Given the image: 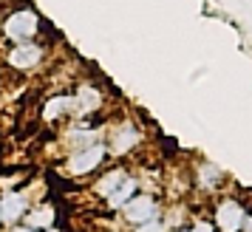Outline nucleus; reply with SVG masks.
<instances>
[{
	"instance_id": "1",
	"label": "nucleus",
	"mask_w": 252,
	"mask_h": 232,
	"mask_svg": "<svg viewBox=\"0 0 252 232\" xmlns=\"http://www.w3.org/2000/svg\"><path fill=\"white\" fill-rule=\"evenodd\" d=\"M40 31V14L34 9H17L3 20V34L12 43H29Z\"/></svg>"
},
{
	"instance_id": "2",
	"label": "nucleus",
	"mask_w": 252,
	"mask_h": 232,
	"mask_svg": "<svg viewBox=\"0 0 252 232\" xmlns=\"http://www.w3.org/2000/svg\"><path fill=\"white\" fill-rule=\"evenodd\" d=\"M105 145H88V147H80L77 153H71L68 159V173L71 175H85L96 170L99 164L105 162Z\"/></svg>"
},
{
	"instance_id": "3",
	"label": "nucleus",
	"mask_w": 252,
	"mask_h": 232,
	"mask_svg": "<svg viewBox=\"0 0 252 232\" xmlns=\"http://www.w3.org/2000/svg\"><path fill=\"white\" fill-rule=\"evenodd\" d=\"M43 59V46L40 43H14V48L9 51V65L17 71H32L40 65Z\"/></svg>"
},
{
	"instance_id": "4",
	"label": "nucleus",
	"mask_w": 252,
	"mask_h": 232,
	"mask_svg": "<svg viewBox=\"0 0 252 232\" xmlns=\"http://www.w3.org/2000/svg\"><path fill=\"white\" fill-rule=\"evenodd\" d=\"M244 207H241L238 201H232V198H227V201H221L216 209V224L221 232H238L244 230Z\"/></svg>"
},
{
	"instance_id": "5",
	"label": "nucleus",
	"mask_w": 252,
	"mask_h": 232,
	"mask_svg": "<svg viewBox=\"0 0 252 232\" xmlns=\"http://www.w3.org/2000/svg\"><path fill=\"white\" fill-rule=\"evenodd\" d=\"M156 212H159V207H156V201L148 196H133L130 201L125 204V218L133 221V224H145V221L156 218Z\"/></svg>"
},
{
	"instance_id": "6",
	"label": "nucleus",
	"mask_w": 252,
	"mask_h": 232,
	"mask_svg": "<svg viewBox=\"0 0 252 232\" xmlns=\"http://www.w3.org/2000/svg\"><path fill=\"white\" fill-rule=\"evenodd\" d=\"M26 207H29V201H26L23 193H9V196L0 201V215H3L6 224H14V221H20Z\"/></svg>"
},
{
	"instance_id": "7",
	"label": "nucleus",
	"mask_w": 252,
	"mask_h": 232,
	"mask_svg": "<svg viewBox=\"0 0 252 232\" xmlns=\"http://www.w3.org/2000/svg\"><path fill=\"white\" fill-rule=\"evenodd\" d=\"M139 142V130L133 125H122V128L114 130V139H111V150L116 156H122V153L133 150V145Z\"/></svg>"
},
{
	"instance_id": "8",
	"label": "nucleus",
	"mask_w": 252,
	"mask_h": 232,
	"mask_svg": "<svg viewBox=\"0 0 252 232\" xmlns=\"http://www.w3.org/2000/svg\"><path fill=\"white\" fill-rule=\"evenodd\" d=\"M99 102H102L99 91L91 88V85H82L74 96V111L77 114H94V111H99Z\"/></svg>"
},
{
	"instance_id": "9",
	"label": "nucleus",
	"mask_w": 252,
	"mask_h": 232,
	"mask_svg": "<svg viewBox=\"0 0 252 232\" xmlns=\"http://www.w3.org/2000/svg\"><path fill=\"white\" fill-rule=\"evenodd\" d=\"M68 111H74V96H65V93H60L54 99H48L46 108H43V119L46 122H54L60 116H65Z\"/></svg>"
},
{
	"instance_id": "10",
	"label": "nucleus",
	"mask_w": 252,
	"mask_h": 232,
	"mask_svg": "<svg viewBox=\"0 0 252 232\" xmlns=\"http://www.w3.org/2000/svg\"><path fill=\"white\" fill-rule=\"evenodd\" d=\"M133 196H136V178H130V175H127L125 181H122V184H119L114 193L108 196V204L119 209V207H125V204H127Z\"/></svg>"
},
{
	"instance_id": "11",
	"label": "nucleus",
	"mask_w": 252,
	"mask_h": 232,
	"mask_svg": "<svg viewBox=\"0 0 252 232\" xmlns=\"http://www.w3.org/2000/svg\"><path fill=\"white\" fill-rule=\"evenodd\" d=\"M26 224H29V230H48V227L54 224V209H51V207L34 209V212H29Z\"/></svg>"
},
{
	"instance_id": "12",
	"label": "nucleus",
	"mask_w": 252,
	"mask_h": 232,
	"mask_svg": "<svg viewBox=\"0 0 252 232\" xmlns=\"http://www.w3.org/2000/svg\"><path fill=\"white\" fill-rule=\"evenodd\" d=\"M127 178V173L125 170H111V173L108 175H102V181H99V184H96V193H99V196H111V193H114L116 187L122 184V181H125Z\"/></svg>"
},
{
	"instance_id": "13",
	"label": "nucleus",
	"mask_w": 252,
	"mask_h": 232,
	"mask_svg": "<svg viewBox=\"0 0 252 232\" xmlns=\"http://www.w3.org/2000/svg\"><path fill=\"white\" fill-rule=\"evenodd\" d=\"M198 181H201V187L213 190V187L221 184V170L213 167V164H204V167H201V173H198Z\"/></svg>"
},
{
	"instance_id": "14",
	"label": "nucleus",
	"mask_w": 252,
	"mask_h": 232,
	"mask_svg": "<svg viewBox=\"0 0 252 232\" xmlns=\"http://www.w3.org/2000/svg\"><path fill=\"white\" fill-rule=\"evenodd\" d=\"M136 232H161V224L156 218H150V221H145V224H139Z\"/></svg>"
},
{
	"instance_id": "15",
	"label": "nucleus",
	"mask_w": 252,
	"mask_h": 232,
	"mask_svg": "<svg viewBox=\"0 0 252 232\" xmlns=\"http://www.w3.org/2000/svg\"><path fill=\"white\" fill-rule=\"evenodd\" d=\"M190 232H213V227H210V224H198V227L190 230Z\"/></svg>"
},
{
	"instance_id": "16",
	"label": "nucleus",
	"mask_w": 252,
	"mask_h": 232,
	"mask_svg": "<svg viewBox=\"0 0 252 232\" xmlns=\"http://www.w3.org/2000/svg\"><path fill=\"white\" fill-rule=\"evenodd\" d=\"M244 230L252 232V215H250V218H244Z\"/></svg>"
},
{
	"instance_id": "17",
	"label": "nucleus",
	"mask_w": 252,
	"mask_h": 232,
	"mask_svg": "<svg viewBox=\"0 0 252 232\" xmlns=\"http://www.w3.org/2000/svg\"><path fill=\"white\" fill-rule=\"evenodd\" d=\"M12 232H34V230H29V227H17V230H12Z\"/></svg>"
},
{
	"instance_id": "18",
	"label": "nucleus",
	"mask_w": 252,
	"mask_h": 232,
	"mask_svg": "<svg viewBox=\"0 0 252 232\" xmlns=\"http://www.w3.org/2000/svg\"><path fill=\"white\" fill-rule=\"evenodd\" d=\"M46 232H57V230H51V227H48V230H46Z\"/></svg>"
},
{
	"instance_id": "19",
	"label": "nucleus",
	"mask_w": 252,
	"mask_h": 232,
	"mask_svg": "<svg viewBox=\"0 0 252 232\" xmlns=\"http://www.w3.org/2000/svg\"><path fill=\"white\" fill-rule=\"evenodd\" d=\"M0 221H3V215H0Z\"/></svg>"
},
{
	"instance_id": "20",
	"label": "nucleus",
	"mask_w": 252,
	"mask_h": 232,
	"mask_svg": "<svg viewBox=\"0 0 252 232\" xmlns=\"http://www.w3.org/2000/svg\"><path fill=\"white\" fill-rule=\"evenodd\" d=\"M187 232H190V230H187Z\"/></svg>"
}]
</instances>
